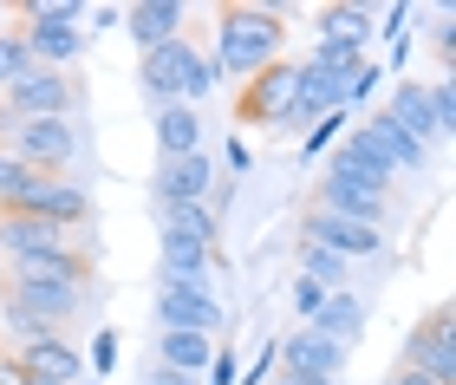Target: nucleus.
Wrapping results in <instances>:
<instances>
[{
	"label": "nucleus",
	"mask_w": 456,
	"mask_h": 385,
	"mask_svg": "<svg viewBox=\"0 0 456 385\" xmlns=\"http://www.w3.org/2000/svg\"><path fill=\"white\" fill-rule=\"evenodd\" d=\"M216 72L255 78L274 59H287V7L281 0H222L216 7Z\"/></svg>",
	"instance_id": "1"
},
{
	"label": "nucleus",
	"mask_w": 456,
	"mask_h": 385,
	"mask_svg": "<svg viewBox=\"0 0 456 385\" xmlns=\"http://www.w3.org/2000/svg\"><path fill=\"white\" fill-rule=\"evenodd\" d=\"M0 151L39 176H72V164L86 157V131H78V118H20L0 137Z\"/></svg>",
	"instance_id": "2"
},
{
	"label": "nucleus",
	"mask_w": 456,
	"mask_h": 385,
	"mask_svg": "<svg viewBox=\"0 0 456 385\" xmlns=\"http://www.w3.org/2000/svg\"><path fill=\"white\" fill-rule=\"evenodd\" d=\"M7 209L13 216H39V222H53V229L78 235L92 222V190L78 184V176H39V170H27Z\"/></svg>",
	"instance_id": "3"
},
{
	"label": "nucleus",
	"mask_w": 456,
	"mask_h": 385,
	"mask_svg": "<svg viewBox=\"0 0 456 385\" xmlns=\"http://www.w3.org/2000/svg\"><path fill=\"white\" fill-rule=\"evenodd\" d=\"M196 66H202V46H196V39L151 46V53L137 59L143 105H151V111H163V105H196Z\"/></svg>",
	"instance_id": "4"
},
{
	"label": "nucleus",
	"mask_w": 456,
	"mask_h": 385,
	"mask_svg": "<svg viewBox=\"0 0 456 385\" xmlns=\"http://www.w3.org/2000/svg\"><path fill=\"white\" fill-rule=\"evenodd\" d=\"M0 105H7L13 118H78V111H86V86H78L72 72L27 66L7 92H0Z\"/></svg>",
	"instance_id": "5"
},
{
	"label": "nucleus",
	"mask_w": 456,
	"mask_h": 385,
	"mask_svg": "<svg viewBox=\"0 0 456 385\" xmlns=\"http://www.w3.org/2000/svg\"><path fill=\"white\" fill-rule=\"evenodd\" d=\"M294 86H300V59H274L267 72L241 78V92H235V125H281L287 105H294Z\"/></svg>",
	"instance_id": "6"
},
{
	"label": "nucleus",
	"mask_w": 456,
	"mask_h": 385,
	"mask_svg": "<svg viewBox=\"0 0 456 385\" xmlns=\"http://www.w3.org/2000/svg\"><path fill=\"white\" fill-rule=\"evenodd\" d=\"M398 366H418L430 373L437 385H456V340H450V300H437L418 327L404 333V353H398Z\"/></svg>",
	"instance_id": "7"
},
{
	"label": "nucleus",
	"mask_w": 456,
	"mask_h": 385,
	"mask_svg": "<svg viewBox=\"0 0 456 385\" xmlns=\"http://www.w3.org/2000/svg\"><path fill=\"white\" fill-rule=\"evenodd\" d=\"M151 314H157L163 333H202V340H216V333L228 327V314H222L216 294H202V288H170V281H157Z\"/></svg>",
	"instance_id": "8"
},
{
	"label": "nucleus",
	"mask_w": 456,
	"mask_h": 385,
	"mask_svg": "<svg viewBox=\"0 0 456 385\" xmlns=\"http://www.w3.org/2000/svg\"><path fill=\"white\" fill-rule=\"evenodd\" d=\"M92 249H78V242H66V249L53 255H33V261H7L0 268V281L7 288H92Z\"/></svg>",
	"instance_id": "9"
},
{
	"label": "nucleus",
	"mask_w": 456,
	"mask_h": 385,
	"mask_svg": "<svg viewBox=\"0 0 456 385\" xmlns=\"http://www.w3.org/2000/svg\"><path fill=\"white\" fill-rule=\"evenodd\" d=\"M346 137H352V144H359L365 157H379L391 176H418V170L430 164V144H424V137H411V131H398L385 111H371L365 125H359V131H346Z\"/></svg>",
	"instance_id": "10"
},
{
	"label": "nucleus",
	"mask_w": 456,
	"mask_h": 385,
	"mask_svg": "<svg viewBox=\"0 0 456 385\" xmlns=\"http://www.w3.org/2000/svg\"><path fill=\"white\" fill-rule=\"evenodd\" d=\"M300 242H320V249H333L339 261H352V268L385 255V235L379 229H359V222H346L333 209H314V202H306V216H300Z\"/></svg>",
	"instance_id": "11"
},
{
	"label": "nucleus",
	"mask_w": 456,
	"mask_h": 385,
	"mask_svg": "<svg viewBox=\"0 0 456 385\" xmlns=\"http://www.w3.org/2000/svg\"><path fill=\"white\" fill-rule=\"evenodd\" d=\"M216 190V157L196 151V157H157L151 170V202H209Z\"/></svg>",
	"instance_id": "12"
},
{
	"label": "nucleus",
	"mask_w": 456,
	"mask_h": 385,
	"mask_svg": "<svg viewBox=\"0 0 456 385\" xmlns=\"http://www.w3.org/2000/svg\"><path fill=\"white\" fill-rule=\"evenodd\" d=\"M346 347H333V340H320L314 327H300V333H287V340H274V366L281 373H306V379H346Z\"/></svg>",
	"instance_id": "13"
},
{
	"label": "nucleus",
	"mask_w": 456,
	"mask_h": 385,
	"mask_svg": "<svg viewBox=\"0 0 456 385\" xmlns=\"http://www.w3.org/2000/svg\"><path fill=\"white\" fill-rule=\"evenodd\" d=\"M118 27L137 39V53H151V46H170V39H183V27H190V7H183V0H131Z\"/></svg>",
	"instance_id": "14"
},
{
	"label": "nucleus",
	"mask_w": 456,
	"mask_h": 385,
	"mask_svg": "<svg viewBox=\"0 0 456 385\" xmlns=\"http://www.w3.org/2000/svg\"><path fill=\"white\" fill-rule=\"evenodd\" d=\"M314 209H333L346 222H359V229H391V196H365V190H352V184H333V176H320V190H314Z\"/></svg>",
	"instance_id": "15"
},
{
	"label": "nucleus",
	"mask_w": 456,
	"mask_h": 385,
	"mask_svg": "<svg viewBox=\"0 0 456 385\" xmlns=\"http://www.w3.org/2000/svg\"><path fill=\"white\" fill-rule=\"evenodd\" d=\"M20 366H27L33 385H78V379H86V353L59 333V340H33V347H20Z\"/></svg>",
	"instance_id": "16"
},
{
	"label": "nucleus",
	"mask_w": 456,
	"mask_h": 385,
	"mask_svg": "<svg viewBox=\"0 0 456 385\" xmlns=\"http://www.w3.org/2000/svg\"><path fill=\"white\" fill-rule=\"evenodd\" d=\"M66 229H53V222H39V216H13V209H0V261H33V255H53V249H66Z\"/></svg>",
	"instance_id": "17"
},
{
	"label": "nucleus",
	"mask_w": 456,
	"mask_h": 385,
	"mask_svg": "<svg viewBox=\"0 0 456 385\" xmlns=\"http://www.w3.org/2000/svg\"><path fill=\"white\" fill-rule=\"evenodd\" d=\"M0 288H7V281H0ZM7 294L20 300V307H33L53 333L78 327V320H86V307H92V288H7Z\"/></svg>",
	"instance_id": "18"
},
{
	"label": "nucleus",
	"mask_w": 456,
	"mask_h": 385,
	"mask_svg": "<svg viewBox=\"0 0 456 385\" xmlns=\"http://www.w3.org/2000/svg\"><path fill=\"white\" fill-rule=\"evenodd\" d=\"M306 327H314L320 340H333V347H359L365 340V300H359V288H339V294H326L320 300V314L306 320Z\"/></svg>",
	"instance_id": "19"
},
{
	"label": "nucleus",
	"mask_w": 456,
	"mask_h": 385,
	"mask_svg": "<svg viewBox=\"0 0 456 385\" xmlns=\"http://www.w3.org/2000/svg\"><path fill=\"white\" fill-rule=\"evenodd\" d=\"M151 137H157V157H196V151H209V144H202V111L196 105L151 111Z\"/></svg>",
	"instance_id": "20"
},
{
	"label": "nucleus",
	"mask_w": 456,
	"mask_h": 385,
	"mask_svg": "<svg viewBox=\"0 0 456 385\" xmlns=\"http://www.w3.org/2000/svg\"><path fill=\"white\" fill-rule=\"evenodd\" d=\"M151 216H157V235H190V242L222 235V216L209 202H151Z\"/></svg>",
	"instance_id": "21"
},
{
	"label": "nucleus",
	"mask_w": 456,
	"mask_h": 385,
	"mask_svg": "<svg viewBox=\"0 0 456 385\" xmlns=\"http://www.w3.org/2000/svg\"><path fill=\"white\" fill-rule=\"evenodd\" d=\"M385 118L398 131H411V137H424V144H430V78H398L391 98H385Z\"/></svg>",
	"instance_id": "22"
},
{
	"label": "nucleus",
	"mask_w": 456,
	"mask_h": 385,
	"mask_svg": "<svg viewBox=\"0 0 456 385\" xmlns=\"http://www.w3.org/2000/svg\"><path fill=\"white\" fill-rule=\"evenodd\" d=\"M209 359H216V340H202V333H163L157 340V366H170V373L202 379V373H209Z\"/></svg>",
	"instance_id": "23"
},
{
	"label": "nucleus",
	"mask_w": 456,
	"mask_h": 385,
	"mask_svg": "<svg viewBox=\"0 0 456 385\" xmlns=\"http://www.w3.org/2000/svg\"><path fill=\"white\" fill-rule=\"evenodd\" d=\"M20 27L13 33H78V0H27V7H13Z\"/></svg>",
	"instance_id": "24"
},
{
	"label": "nucleus",
	"mask_w": 456,
	"mask_h": 385,
	"mask_svg": "<svg viewBox=\"0 0 456 385\" xmlns=\"http://www.w3.org/2000/svg\"><path fill=\"white\" fill-rule=\"evenodd\" d=\"M314 33H320V39H352V46H371V7H352V0L320 7V13H314Z\"/></svg>",
	"instance_id": "25"
},
{
	"label": "nucleus",
	"mask_w": 456,
	"mask_h": 385,
	"mask_svg": "<svg viewBox=\"0 0 456 385\" xmlns=\"http://www.w3.org/2000/svg\"><path fill=\"white\" fill-rule=\"evenodd\" d=\"M294 261H300V274L314 281V288H326V294L352 288V261H339L333 249H320V242H300V249H294Z\"/></svg>",
	"instance_id": "26"
},
{
	"label": "nucleus",
	"mask_w": 456,
	"mask_h": 385,
	"mask_svg": "<svg viewBox=\"0 0 456 385\" xmlns=\"http://www.w3.org/2000/svg\"><path fill=\"white\" fill-rule=\"evenodd\" d=\"M359 59H371L365 46H352V39H314V53H306V66H314V72H352V66H359Z\"/></svg>",
	"instance_id": "27"
},
{
	"label": "nucleus",
	"mask_w": 456,
	"mask_h": 385,
	"mask_svg": "<svg viewBox=\"0 0 456 385\" xmlns=\"http://www.w3.org/2000/svg\"><path fill=\"white\" fill-rule=\"evenodd\" d=\"M379 78H385V66L379 59H359L346 78H339V111H352V105H365L371 92H379Z\"/></svg>",
	"instance_id": "28"
},
{
	"label": "nucleus",
	"mask_w": 456,
	"mask_h": 385,
	"mask_svg": "<svg viewBox=\"0 0 456 385\" xmlns=\"http://www.w3.org/2000/svg\"><path fill=\"white\" fill-rule=\"evenodd\" d=\"M450 131H456V86L444 72V78H430V144H444Z\"/></svg>",
	"instance_id": "29"
},
{
	"label": "nucleus",
	"mask_w": 456,
	"mask_h": 385,
	"mask_svg": "<svg viewBox=\"0 0 456 385\" xmlns=\"http://www.w3.org/2000/svg\"><path fill=\"white\" fill-rule=\"evenodd\" d=\"M346 118H352V111H326V118H320V125H314V131H306V137H300V157H326V151H333V144H339V131H346Z\"/></svg>",
	"instance_id": "30"
},
{
	"label": "nucleus",
	"mask_w": 456,
	"mask_h": 385,
	"mask_svg": "<svg viewBox=\"0 0 456 385\" xmlns=\"http://www.w3.org/2000/svg\"><path fill=\"white\" fill-rule=\"evenodd\" d=\"M27 66H33V53H27V39H20V33L7 27V33H0V92H7V86H13V78H20V72H27Z\"/></svg>",
	"instance_id": "31"
},
{
	"label": "nucleus",
	"mask_w": 456,
	"mask_h": 385,
	"mask_svg": "<svg viewBox=\"0 0 456 385\" xmlns=\"http://www.w3.org/2000/svg\"><path fill=\"white\" fill-rule=\"evenodd\" d=\"M86 373H92V379H111V373H118V333H111V327H98V340L86 347Z\"/></svg>",
	"instance_id": "32"
},
{
	"label": "nucleus",
	"mask_w": 456,
	"mask_h": 385,
	"mask_svg": "<svg viewBox=\"0 0 456 385\" xmlns=\"http://www.w3.org/2000/svg\"><path fill=\"white\" fill-rule=\"evenodd\" d=\"M118 20H124V7H86V13H78V39L92 46L98 33H111V27H118Z\"/></svg>",
	"instance_id": "33"
},
{
	"label": "nucleus",
	"mask_w": 456,
	"mask_h": 385,
	"mask_svg": "<svg viewBox=\"0 0 456 385\" xmlns=\"http://www.w3.org/2000/svg\"><path fill=\"white\" fill-rule=\"evenodd\" d=\"M202 385H241V359L228 353V347H216V359H209V373H202Z\"/></svg>",
	"instance_id": "34"
},
{
	"label": "nucleus",
	"mask_w": 456,
	"mask_h": 385,
	"mask_svg": "<svg viewBox=\"0 0 456 385\" xmlns=\"http://www.w3.org/2000/svg\"><path fill=\"white\" fill-rule=\"evenodd\" d=\"M320 300H326V288H314L306 274H294V314H300V327H306V320L320 314Z\"/></svg>",
	"instance_id": "35"
},
{
	"label": "nucleus",
	"mask_w": 456,
	"mask_h": 385,
	"mask_svg": "<svg viewBox=\"0 0 456 385\" xmlns=\"http://www.w3.org/2000/svg\"><path fill=\"white\" fill-rule=\"evenodd\" d=\"M20 176H27V164H13L7 151H0V209L13 202V190H20Z\"/></svg>",
	"instance_id": "36"
},
{
	"label": "nucleus",
	"mask_w": 456,
	"mask_h": 385,
	"mask_svg": "<svg viewBox=\"0 0 456 385\" xmlns=\"http://www.w3.org/2000/svg\"><path fill=\"white\" fill-rule=\"evenodd\" d=\"M430 46H437V59H450V53H456V27H450V7L437 13V27H430Z\"/></svg>",
	"instance_id": "37"
},
{
	"label": "nucleus",
	"mask_w": 456,
	"mask_h": 385,
	"mask_svg": "<svg viewBox=\"0 0 456 385\" xmlns=\"http://www.w3.org/2000/svg\"><path fill=\"white\" fill-rule=\"evenodd\" d=\"M0 385H33V379H27V366H20V353H13V347H0Z\"/></svg>",
	"instance_id": "38"
},
{
	"label": "nucleus",
	"mask_w": 456,
	"mask_h": 385,
	"mask_svg": "<svg viewBox=\"0 0 456 385\" xmlns=\"http://www.w3.org/2000/svg\"><path fill=\"white\" fill-rule=\"evenodd\" d=\"M222 157H228V176H241L248 164H255V157H248V144H241V137H228V151H222Z\"/></svg>",
	"instance_id": "39"
},
{
	"label": "nucleus",
	"mask_w": 456,
	"mask_h": 385,
	"mask_svg": "<svg viewBox=\"0 0 456 385\" xmlns=\"http://www.w3.org/2000/svg\"><path fill=\"white\" fill-rule=\"evenodd\" d=\"M385 385H437V379L418 373V366H391V379H385Z\"/></svg>",
	"instance_id": "40"
},
{
	"label": "nucleus",
	"mask_w": 456,
	"mask_h": 385,
	"mask_svg": "<svg viewBox=\"0 0 456 385\" xmlns=\"http://www.w3.org/2000/svg\"><path fill=\"white\" fill-rule=\"evenodd\" d=\"M143 385H202V379H190V373H170V366H151V379Z\"/></svg>",
	"instance_id": "41"
},
{
	"label": "nucleus",
	"mask_w": 456,
	"mask_h": 385,
	"mask_svg": "<svg viewBox=\"0 0 456 385\" xmlns=\"http://www.w3.org/2000/svg\"><path fill=\"white\" fill-rule=\"evenodd\" d=\"M274 385H333V379H306V373H281Z\"/></svg>",
	"instance_id": "42"
},
{
	"label": "nucleus",
	"mask_w": 456,
	"mask_h": 385,
	"mask_svg": "<svg viewBox=\"0 0 456 385\" xmlns=\"http://www.w3.org/2000/svg\"><path fill=\"white\" fill-rule=\"evenodd\" d=\"M78 385H105V379H92V373H86V379H78Z\"/></svg>",
	"instance_id": "43"
},
{
	"label": "nucleus",
	"mask_w": 456,
	"mask_h": 385,
	"mask_svg": "<svg viewBox=\"0 0 456 385\" xmlns=\"http://www.w3.org/2000/svg\"><path fill=\"white\" fill-rule=\"evenodd\" d=\"M0 13H7V7H0Z\"/></svg>",
	"instance_id": "44"
}]
</instances>
